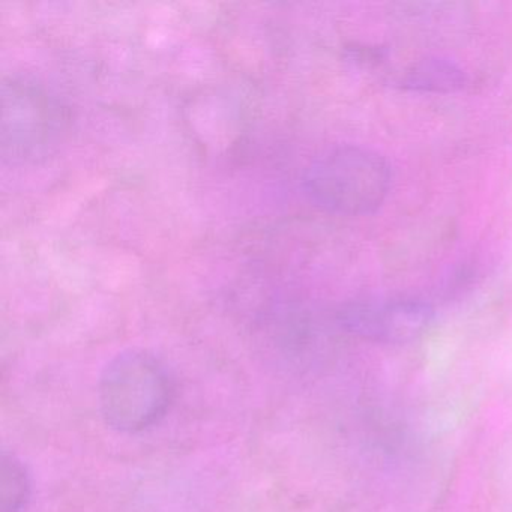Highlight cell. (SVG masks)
Segmentation results:
<instances>
[{
    "label": "cell",
    "mask_w": 512,
    "mask_h": 512,
    "mask_svg": "<svg viewBox=\"0 0 512 512\" xmlns=\"http://www.w3.org/2000/svg\"><path fill=\"white\" fill-rule=\"evenodd\" d=\"M175 398L166 365L145 349L110 359L98 383L101 416L112 430L136 434L160 424Z\"/></svg>",
    "instance_id": "cell-1"
},
{
    "label": "cell",
    "mask_w": 512,
    "mask_h": 512,
    "mask_svg": "<svg viewBox=\"0 0 512 512\" xmlns=\"http://www.w3.org/2000/svg\"><path fill=\"white\" fill-rule=\"evenodd\" d=\"M391 185L388 163L361 146L329 149L308 167L304 190L314 205L341 215L376 211Z\"/></svg>",
    "instance_id": "cell-2"
},
{
    "label": "cell",
    "mask_w": 512,
    "mask_h": 512,
    "mask_svg": "<svg viewBox=\"0 0 512 512\" xmlns=\"http://www.w3.org/2000/svg\"><path fill=\"white\" fill-rule=\"evenodd\" d=\"M433 310L421 302L355 305L343 313V325L353 334L380 341H404L424 331Z\"/></svg>",
    "instance_id": "cell-3"
},
{
    "label": "cell",
    "mask_w": 512,
    "mask_h": 512,
    "mask_svg": "<svg viewBox=\"0 0 512 512\" xmlns=\"http://www.w3.org/2000/svg\"><path fill=\"white\" fill-rule=\"evenodd\" d=\"M31 476L22 460L4 452L0 460V512H23L31 500Z\"/></svg>",
    "instance_id": "cell-4"
},
{
    "label": "cell",
    "mask_w": 512,
    "mask_h": 512,
    "mask_svg": "<svg viewBox=\"0 0 512 512\" xmlns=\"http://www.w3.org/2000/svg\"><path fill=\"white\" fill-rule=\"evenodd\" d=\"M407 86L418 91L451 92L461 88L464 74L446 61H424L407 74Z\"/></svg>",
    "instance_id": "cell-5"
}]
</instances>
